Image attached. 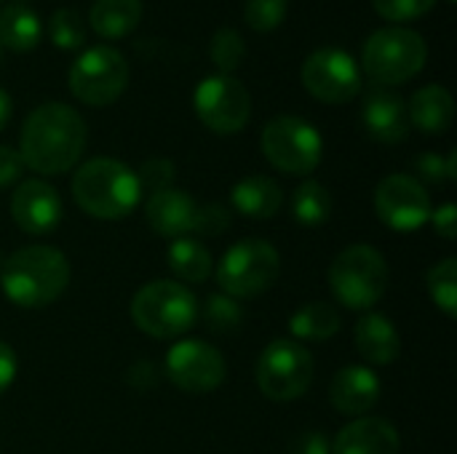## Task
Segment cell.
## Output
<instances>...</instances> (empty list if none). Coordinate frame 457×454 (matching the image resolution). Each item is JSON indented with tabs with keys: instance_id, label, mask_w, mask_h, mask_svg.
I'll return each mask as SVG.
<instances>
[{
	"instance_id": "obj_1",
	"label": "cell",
	"mask_w": 457,
	"mask_h": 454,
	"mask_svg": "<svg viewBox=\"0 0 457 454\" xmlns=\"http://www.w3.org/2000/svg\"><path fill=\"white\" fill-rule=\"evenodd\" d=\"M86 150V123L70 104L46 102L35 107L19 136V155L24 166L37 174L70 171Z\"/></svg>"
},
{
	"instance_id": "obj_2",
	"label": "cell",
	"mask_w": 457,
	"mask_h": 454,
	"mask_svg": "<svg viewBox=\"0 0 457 454\" xmlns=\"http://www.w3.org/2000/svg\"><path fill=\"white\" fill-rule=\"evenodd\" d=\"M70 284V262L67 257L46 244L24 246L13 252L3 270H0V286L5 297L19 308H46L56 302Z\"/></svg>"
},
{
	"instance_id": "obj_3",
	"label": "cell",
	"mask_w": 457,
	"mask_h": 454,
	"mask_svg": "<svg viewBox=\"0 0 457 454\" xmlns=\"http://www.w3.org/2000/svg\"><path fill=\"white\" fill-rule=\"evenodd\" d=\"M72 198L88 217L123 219L137 209L142 187L137 171L126 163L115 158H91L72 174Z\"/></svg>"
},
{
	"instance_id": "obj_4",
	"label": "cell",
	"mask_w": 457,
	"mask_h": 454,
	"mask_svg": "<svg viewBox=\"0 0 457 454\" xmlns=\"http://www.w3.org/2000/svg\"><path fill=\"white\" fill-rule=\"evenodd\" d=\"M195 294L177 281H150L131 300V321L155 340H174L198 321Z\"/></svg>"
},
{
	"instance_id": "obj_5",
	"label": "cell",
	"mask_w": 457,
	"mask_h": 454,
	"mask_svg": "<svg viewBox=\"0 0 457 454\" xmlns=\"http://www.w3.org/2000/svg\"><path fill=\"white\" fill-rule=\"evenodd\" d=\"M329 286L335 300L351 310H370L383 300L388 289V262L386 257L367 246L356 244L340 252L329 268Z\"/></svg>"
},
{
	"instance_id": "obj_6",
	"label": "cell",
	"mask_w": 457,
	"mask_h": 454,
	"mask_svg": "<svg viewBox=\"0 0 457 454\" xmlns=\"http://www.w3.org/2000/svg\"><path fill=\"white\" fill-rule=\"evenodd\" d=\"M426 40L407 27H386L370 35L364 43V72L383 86H399L415 78L426 67Z\"/></svg>"
},
{
	"instance_id": "obj_7",
	"label": "cell",
	"mask_w": 457,
	"mask_h": 454,
	"mask_svg": "<svg viewBox=\"0 0 457 454\" xmlns=\"http://www.w3.org/2000/svg\"><path fill=\"white\" fill-rule=\"evenodd\" d=\"M281 273V257L273 244L262 238H246L233 244L217 268L220 289L233 300H249L268 292Z\"/></svg>"
},
{
	"instance_id": "obj_8",
	"label": "cell",
	"mask_w": 457,
	"mask_h": 454,
	"mask_svg": "<svg viewBox=\"0 0 457 454\" xmlns=\"http://www.w3.org/2000/svg\"><path fill=\"white\" fill-rule=\"evenodd\" d=\"M260 147L273 169L295 177H308L321 163L324 153V142L316 126L297 115H278L268 120L260 136Z\"/></svg>"
},
{
	"instance_id": "obj_9",
	"label": "cell",
	"mask_w": 457,
	"mask_h": 454,
	"mask_svg": "<svg viewBox=\"0 0 457 454\" xmlns=\"http://www.w3.org/2000/svg\"><path fill=\"white\" fill-rule=\"evenodd\" d=\"M313 383V356L297 340H273L257 361V385L270 401H295Z\"/></svg>"
},
{
	"instance_id": "obj_10",
	"label": "cell",
	"mask_w": 457,
	"mask_h": 454,
	"mask_svg": "<svg viewBox=\"0 0 457 454\" xmlns=\"http://www.w3.org/2000/svg\"><path fill=\"white\" fill-rule=\"evenodd\" d=\"M70 91L75 99L91 107L112 104L129 83V64L118 48L94 45L86 48L70 67Z\"/></svg>"
},
{
	"instance_id": "obj_11",
	"label": "cell",
	"mask_w": 457,
	"mask_h": 454,
	"mask_svg": "<svg viewBox=\"0 0 457 454\" xmlns=\"http://www.w3.org/2000/svg\"><path fill=\"white\" fill-rule=\"evenodd\" d=\"M195 115L214 134H236L249 123L252 96L241 80L233 75H209L195 86L193 94Z\"/></svg>"
},
{
	"instance_id": "obj_12",
	"label": "cell",
	"mask_w": 457,
	"mask_h": 454,
	"mask_svg": "<svg viewBox=\"0 0 457 454\" xmlns=\"http://www.w3.org/2000/svg\"><path fill=\"white\" fill-rule=\"evenodd\" d=\"M303 86L319 102L343 104L361 91V70L343 48H319L303 62Z\"/></svg>"
},
{
	"instance_id": "obj_13",
	"label": "cell",
	"mask_w": 457,
	"mask_h": 454,
	"mask_svg": "<svg viewBox=\"0 0 457 454\" xmlns=\"http://www.w3.org/2000/svg\"><path fill=\"white\" fill-rule=\"evenodd\" d=\"M375 209L383 225L399 233H410L431 219V195L415 177L391 174L375 190Z\"/></svg>"
},
{
	"instance_id": "obj_14",
	"label": "cell",
	"mask_w": 457,
	"mask_h": 454,
	"mask_svg": "<svg viewBox=\"0 0 457 454\" xmlns=\"http://www.w3.org/2000/svg\"><path fill=\"white\" fill-rule=\"evenodd\" d=\"M166 375L185 393H212L225 380V359L209 343L182 340L166 356Z\"/></svg>"
},
{
	"instance_id": "obj_15",
	"label": "cell",
	"mask_w": 457,
	"mask_h": 454,
	"mask_svg": "<svg viewBox=\"0 0 457 454\" xmlns=\"http://www.w3.org/2000/svg\"><path fill=\"white\" fill-rule=\"evenodd\" d=\"M11 217L29 235H48L62 222L59 193L43 179H27L11 195Z\"/></svg>"
},
{
	"instance_id": "obj_16",
	"label": "cell",
	"mask_w": 457,
	"mask_h": 454,
	"mask_svg": "<svg viewBox=\"0 0 457 454\" xmlns=\"http://www.w3.org/2000/svg\"><path fill=\"white\" fill-rule=\"evenodd\" d=\"M361 120H364L367 134L383 144H399L410 134L407 104L399 94L388 88H375L367 94L364 107H361Z\"/></svg>"
},
{
	"instance_id": "obj_17",
	"label": "cell",
	"mask_w": 457,
	"mask_h": 454,
	"mask_svg": "<svg viewBox=\"0 0 457 454\" xmlns=\"http://www.w3.org/2000/svg\"><path fill=\"white\" fill-rule=\"evenodd\" d=\"M145 217L158 235L177 241V238H185L187 233H195L198 203L190 198V193L169 187L147 198Z\"/></svg>"
},
{
	"instance_id": "obj_18",
	"label": "cell",
	"mask_w": 457,
	"mask_h": 454,
	"mask_svg": "<svg viewBox=\"0 0 457 454\" xmlns=\"http://www.w3.org/2000/svg\"><path fill=\"white\" fill-rule=\"evenodd\" d=\"M329 401L340 415L364 417L380 401V377L370 367H343L332 380Z\"/></svg>"
},
{
	"instance_id": "obj_19",
	"label": "cell",
	"mask_w": 457,
	"mask_h": 454,
	"mask_svg": "<svg viewBox=\"0 0 457 454\" xmlns=\"http://www.w3.org/2000/svg\"><path fill=\"white\" fill-rule=\"evenodd\" d=\"M399 431L383 417H359L348 423L332 444V454H399Z\"/></svg>"
},
{
	"instance_id": "obj_20",
	"label": "cell",
	"mask_w": 457,
	"mask_h": 454,
	"mask_svg": "<svg viewBox=\"0 0 457 454\" xmlns=\"http://www.w3.org/2000/svg\"><path fill=\"white\" fill-rule=\"evenodd\" d=\"M356 348L370 364L388 367L402 353V337L383 313H367L356 324Z\"/></svg>"
},
{
	"instance_id": "obj_21",
	"label": "cell",
	"mask_w": 457,
	"mask_h": 454,
	"mask_svg": "<svg viewBox=\"0 0 457 454\" xmlns=\"http://www.w3.org/2000/svg\"><path fill=\"white\" fill-rule=\"evenodd\" d=\"M230 198H233L236 211L249 219H273L278 209L284 206V193L278 182L265 174H252L236 182Z\"/></svg>"
},
{
	"instance_id": "obj_22",
	"label": "cell",
	"mask_w": 457,
	"mask_h": 454,
	"mask_svg": "<svg viewBox=\"0 0 457 454\" xmlns=\"http://www.w3.org/2000/svg\"><path fill=\"white\" fill-rule=\"evenodd\" d=\"M410 126L415 123L420 131L426 134H445L455 118V102L453 94L445 86H423L415 91V96L410 99Z\"/></svg>"
},
{
	"instance_id": "obj_23",
	"label": "cell",
	"mask_w": 457,
	"mask_h": 454,
	"mask_svg": "<svg viewBox=\"0 0 457 454\" xmlns=\"http://www.w3.org/2000/svg\"><path fill=\"white\" fill-rule=\"evenodd\" d=\"M142 19V0H94L88 21L104 40H120L137 29Z\"/></svg>"
},
{
	"instance_id": "obj_24",
	"label": "cell",
	"mask_w": 457,
	"mask_h": 454,
	"mask_svg": "<svg viewBox=\"0 0 457 454\" xmlns=\"http://www.w3.org/2000/svg\"><path fill=\"white\" fill-rule=\"evenodd\" d=\"M43 37L37 13L27 5H8L0 11V45L11 51H32Z\"/></svg>"
},
{
	"instance_id": "obj_25",
	"label": "cell",
	"mask_w": 457,
	"mask_h": 454,
	"mask_svg": "<svg viewBox=\"0 0 457 454\" xmlns=\"http://www.w3.org/2000/svg\"><path fill=\"white\" fill-rule=\"evenodd\" d=\"M340 313L332 302H308L303 305L292 321H289V332L297 337V340H313V343H321V340H329L340 332Z\"/></svg>"
},
{
	"instance_id": "obj_26",
	"label": "cell",
	"mask_w": 457,
	"mask_h": 454,
	"mask_svg": "<svg viewBox=\"0 0 457 454\" xmlns=\"http://www.w3.org/2000/svg\"><path fill=\"white\" fill-rule=\"evenodd\" d=\"M169 268L187 284H204L212 276V254L195 238H177L169 246Z\"/></svg>"
},
{
	"instance_id": "obj_27",
	"label": "cell",
	"mask_w": 457,
	"mask_h": 454,
	"mask_svg": "<svg viewBox=\"0 0 457 454\" xmlns=\"http://www.w3.org/2000/svg\"><path fill=\"white\" fill-rule=\"evenodd\" d=\"M292 214L295 219L303 225V227H319L329 219L332 214V195L329 190L316 182V179H308L303 182L295 195H292Z\"/></svg>"
},
{
	"instance_id": "obj_28",
	"label": "cell",
	"mask_w": 457,
	"mask_h": 454,
	"mask_svg": "<svg viewBox=\"0 0 457 454\" xmlns=\"http://www.w3.org/2000/svg\"><path fill=\"white\" fill-rule=\"evenodd\" d=\"M428 294L436 302V308L445 310V316H457V260L447 257L439 265H434L426 276Z\"/></svg>"
},
{
	"instance_id": "obj_29",
	"label": "cell",
	"mask_w": 457,
	"mask_h": 454,
	"mask_svg": "<svg viewBox=\"0 0 457 454\" xmlns=\"http://www.w3.org/2000/svg\"><path fill=\"white\" fill-rule=\"evenodd\" d=\"M209 54H212V62L220 67L222 75H230L233 70H238L246 59V43L241 37L238 29L233 27H220L212 37V45H209Z\"/></svg>"
},
{
	"instance_id": "obj_30",
	"label": "cell",
	"mask_w": 457,
	"mask_h": 454,
	"mask_svg": "<svg viewBox=\"0 0 457 454\" xmlns=\"http://www.w3.org/2000/svg\"><path fill=\"white\" fill-rule=\"evenodd\" d=\"M241 318H244L241 305L228 294H212L204 305V321L217 334L236 332L241 326Z\"/></svg>"
},
{
	"instance_id": "obj_31",
	"label": "cell",
	"mask_w": 457,
	"mask_h": 454,
	"mask_svg": "<svg viewBox=\"0 0 457 454\" xmlns=\"http://www.w3.org/2000/svg\"><path fill=\"white\" fill-rule=\"evenodd\" d=\"M48 35L51 40L64 48V51H72V48H80L83 40H86V27L78 16L75 8H59L51 21H48Z\"/></svg>"
},
{
	"instance_id": "obj_32",
	"label": "cell",
	"mask_w": 457,
	"mask_h": 454,
	"mask_svg": "<svg viewBox=\"0 0 457 454\" xmlns=\"http://www.w3.org/2000/svg\"><path fill=\"white\" fill-rule=\"evenodd\" d=\"M287 8L289 0H246L244 19L254 32H270L284 21Z\"/></svg>"
},
{
	"instance_id": "obj_33",
	"label": "cell",
	"mask_w": 457,
	"mask_h": 454,
	"mask_svg": "<svg viewBox=\"0 0 457 454\" xmlns=\"http://www.w3.org/2000/svg\"><path fill=\"white\" fill-rule=\"evenodd\" d=\"M372 5L388 21H412L426 16L436 0H372Z\"/></svg>"
},
{
	"instance_id": "obj_34",
	"label": "cell",
	"mask_w": 457,
	"mask_h": 454,
	"mask_svg": "<svg viewBox=\"0 0 457 454\" xmlns=\"http://www.w3.org/2000/svg\"><path fill=\"white\" fill-rule=\"evenodd\" d=\"M137 179H139L142 193L147 190V193L153 195V193L169 190L171 182H174V163H171L169 158H150V161L142 163Z\"/></svg>"
},
{
	"instance_id": "obj_35",
	"label": "cell",
	"mask_w": 457,
	"mask_h": 454,
	"mask_svg": "<svg viewBox=\"0 0 457 454\" xmlns=\"http://www.w3.org/2000/svg\"><path fill=\"white\" fill-rule=\"evenodd\" d=\"M230 227V217L222 206L209 203V206H198V222H195V233L201 235H217L222 230Z\"/></svg>"
},
{
	"instance_id": "obj_36",
	"label": "cell",
	"mask_w": 457,
	"mask_h": 454,
	"mask_svg": "<svg viewBox=\"0 0 457 454\" xmlns=\"http://www.w3.org/2000/svg\"><path fill=\"white\" fill-rule=\"evenodd\" d=\"M415 171H418V177H420V179H426V182H434V185L447 182V166H445V158H442V155H436V153H423V155H418V161H415ZM420 179H418V182H420Z\"/></svg>"
},
{
	"instance_id": "obj_37",
	"label": "cell",
	"mask_w": 457,
	"mask_h": 454,
	"mask_svg": "<svg viewBox=\"0 0 457 454\" xmlns=\"http://www.w3.org/2000/svg\"><path fill=\"white\" fill-rule=\"evenodd\" d=\"M21 171H24V161H21L19 150L0 144V187L19 182Z\"/></svg>"
},
{
	"instance_id": "obj_38",
	"label": "cell",
	"mask_w": 457,
	"mask_h": 454,
	"mask_svg": "<svg viewBox=\"0 0 457 454\" xmlns=\"http://www.w3.org/2000/svg\"><path fill=\"white\" fill-rule=\"evenodd\" d=\"M431 222L436 227V233L447 241L457 238V206L455 203H445L436 211H431Z\"/></svg>"
},
{
	"instance_id": "obj_39",
	"label": "cell",
	"mask_w": 457,
	"mask_h": 454,
	"mask_svg": "<svg viewBox=\"0 0 457 454\" xmlns=\"http://www.w3.org/2000/svg\"><path fill=\"white\" fill-rule=\"evenodd\" d=\"M295 454H332V444L321 433L311 431L295 442Z\"/></svg>"
},
{
	"instance_id": "obj_40",
	"label": "cell",
	"mask_w": 457,
	"mask_h": 454,
	"mask_svg": "<svg viewBox=\"0 0 457 454\" xmlns=\"http://www.w3.org/2000/svg\"><path fill=\"white\" fill-rule=\"evenodd\" d=\"M13 377H16V353L5 343H0V393L11 388Z\"/></svg>"
},
{
	"instance_id": "obj_41",
	"label": "cell",
	"mask_w": 457,
	"mask_h": 454,
	"mask_svg": "<svg viewBox=\"0 0 457 454\" xmlns=\"http://www.w3.org/2000/svg\"><path fill=\"white\" fill-rule=\"evenodd\" d=\"M8 120H11V96L0 88V131L8 126Z\"/></svg>"
},
{
	"instance_id": "obj_42",
	"label": "cell",
	"mask_w": 457,
	"mask_h": 454,
	"mask_svg": "<svg viewBox=\"0 0 457 454\" xmlns=\"http://www.w3.org/2000/svg\"><path fill=\"white\" fill-rule=\"evenodd\" d=\"M445 166H447V182H455L457 179V153L455 150L450 153V158L445 161Z\"/></svg>"
},
{
	"instance_id": "obj_43",
	"label": "cell",
	"mask_w": 457,
	"mask_h": 454,
	"mask_svg": "<svg viewBox=\"0 0 457 454\" xmlns=\"http://www.w3.org/2000/svg\"><path fill=\"white\" fill-rule=\"evenodd\" d=\"M21 3H24V0H16V5H21Z\"/></svg>"
},
{
	"instance_id": "obj_44",
	"label": "cell",
	"mask_w": 457,
	"mask_h": 454,
	"mask_svg": "<svg viewBox=\"0 0 457 454\" xmlns=\"http://www.w3.org/2000/svg\"><path fill=\"white\" fill-rule=\"evenodd\" d=\"M0 54H3V45H0Z\"/></svg>"
},
{
	"instance_id": "obj_45",
	"label": "cell",
	"mask_w": 457,
	"mask_h": 454,
	"mask_svg": "<svg viewBox=\"0 0 457 454\" xmlns=\"http://www.w3.org/2000/svg\"><path fill=\"white\" fill-rule=\"evenodd\" d=\"M453 3H455V0H453Z\"/></svg>"
}]
</instances>
